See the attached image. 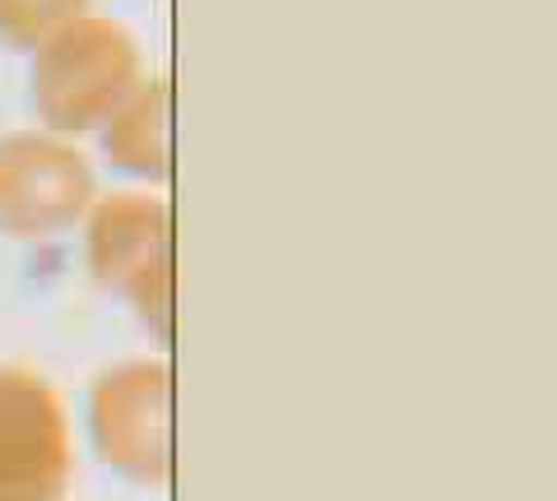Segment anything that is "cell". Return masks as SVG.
<instances>
[{
    "label": "cell",
    "mask_w": 557,
    "mask_h": 501,
    "mask_svg": "<svg viewBox=\"0 0 557 501\" xmlns=\"http://www.w3.org/2000/svg\"><path fill=\"white\" fill-rule=\"evenodd\" d=\"M28 84L42 126L70 140L108 126L112 112L145 84V57L126 24L108 14H84L33 47Z\"/></svg>",
    "instance_id": "1"
},
{
    "label": "cell",
    "mask_w": 557,
    "mask_h": 501,
    "mask_svg": "<svg viewBox=\"0 0 557 501\" xmlns=\"http://www.w3.org/2000/svg\"><path fill=\"white\" fill-rule=\"evenodd\" d=\"M98 181L79 145L51 130L0 135V233L57 237L94 210Z\"/></svg>",
    "instance_id": "2"
},
{
    "label": "cell",
    "mask_w": 557,
    "mask_h": 501,
    "mask_svg": "<svg viewBox=\"0 0 557 501\" xmlns=\"http://www.w3.org/2000/svg\"><path fill=\"white\" fill-rule=\"evenodd\" d=\"M89 265L98 284L131 298L139 316L168 339V200L149 191H116L94 200Z\"/></svg>",
    "instance_id": "3"
},
{
    "label": "cell",
    "mask_w": 557,
    "mask_h": 501,
    "mask_svg": "<svg viewBox=\"0 0 557 501\" xmlns=\"http://www.w3.org/2000/svg\"><path fill=\"white\" fill-rule=\"evenodd\" d=\"M70 483L65 409L42 376L0 367V501H57Z\"/></svg>",
    "instance_id": "4"
},
{
    "label": "cell",
    "mask_w": 557,
    "mask_h": 501,
    "mask_svg": "<svg viewBox=\"0 0 557 501\" xmlns=\"http://www.w3.org/2000/svg\"><path fill=\"white\" fill-rule=\"evenodd\" d=\"M94 437L108 464L139 483L168 474V372L163 362H131L94 390Z\"/></svg>",
    "instance_id": "5"
},
{
    "label": "cell",
    "mask_w": 557,
    "mask_h": 501,
    "mask_svg": "<svg viewBox=\"0 0 557 501\" xmlns=\"http://www.w3.org/2000/svg\"><path fill=\"white\" fill-rule=\"evenodd\" d=\"M168 108H172V89L163 75H145V84L112 112V121L102 126V153L108 163L131 172L145 181H163L168 177Z\"/></svg>",
    "instance_id": "6"
},
{
    "label": "cell",
    "mask_w": 557,
    "mask_h": 501,
    "mask_svg": "<svg viewBox=\"0 0 557 501\" xmlns=\"http://www.w3.org/2000/svg\"><path fill=\"white\" fill-rule=\"evenodd\" d=\"M84 14H94V0H0V42L14 51H33Z\"/></svg>",
    "instance_id": "7"
}]
</instances>
